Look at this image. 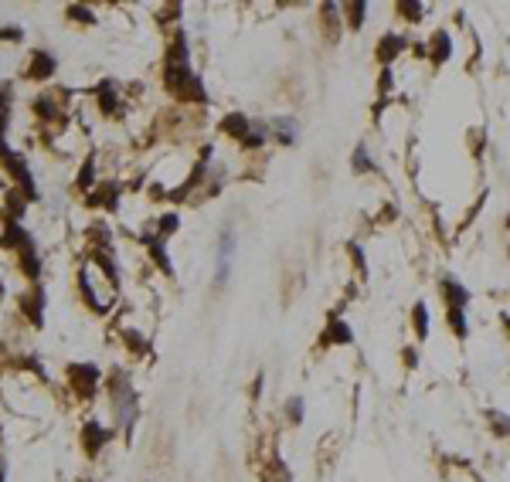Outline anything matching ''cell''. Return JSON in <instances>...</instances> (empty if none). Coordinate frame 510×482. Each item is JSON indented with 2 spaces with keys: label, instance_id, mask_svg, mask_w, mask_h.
Segmentation results:
<instances>
[{
  "label": "cell",
  "instance_id": "cell-1",
  "mask_svg": "<svg viewBox=\"0 0 510 482\" xmlns=\"http://www.w3.org/2000/svg\"><path fill=\"white\" fill-rule=\"evenodd\" d=\"M163 85H167V92L180 102H208V92H204V85H201V78L191 72V65L184 61V65H167L163 61Z\"/></svg>",
  "mask_w": 510,
  "mask_h": 482
},
{
  "label": "cell",
  "instance_id": "cell-2",
  "mask_svg": "<svg viewBox=\"0 0 510 482\" xmlns=\"http://www.w3.org/2000/svg\"><path fill=\"white\" fill-rule=\"evenodd\" d=\"M316 343H320L323 350L351 347V343H354V329L347 326V319H340L337 312H330V316H327V326L320 329V336H316Z\"/></svg>",
  "mask_w": 510,
  "mask_h": 482
},
{
  "label": "cell",
  "instance_id": "cell-3",
  "mask_svg": "<svg viewBox=\"0 0 510 482\" xmlns=\"http://www.w3.org/2000/svg\"><path fill=\"white\" fill-rule=\"evenodd\" d=\"M68 381H72V387L89 401V398H96V387H99V381H102V370H99L96 364H72L68 367Z\"/></svg>",
  "mask_w": 510,
  "mask_h": 482
},
{
  "label": "cell",
  "instance_id": "cell-4",
  "mask_svg": "<svg viewBox=\"0 0 510 482\" xmlns=\"http://www.w3.org/2000/svg\"><path fill=\"white\" fill-rule=\"evenodd\" d=\"M0 160H4V167L14 174V180H18V187H24V197H38V191H35V180H31V170H27V163L24 160H18V153H11V146L0 139Z\"/></svg>",
  "mask_w": 510,
  "mask_h": 482
},
{
  "label": "cell",
  "instance_id": "cell-5",
  "mask_svg": "<svg viewBox=\"0 0 510 482\" xmlns=\"http://www.w3.org/2000/svg\"><path fill=\"white\" fill-rule=\"evenodd\" d=\"M439 292H442V299H446V309H466L473 299V292L456 279V275H442L439 279Z\"/></svg>",
  "mask_w": 510,
  "mask_h": 482
},
{
  "label": "cell",
  "instance_id": "cell-6",
  "mask_svg": "<svg viewBox=\"0 0 510 482\" xmlns=\"http://www.w3.org/2000/svg\"><path fill=\"white\" fill-rule=\"evenodd\" d=\"M79 438H82V448H85V455H89V459H96L99 452L109 445L113 431H109V428H102L99 421H85V424H82V435H79Z\"/></svg>",
  "mask_w": 510,
  "mask_h": 482
},
{
  "label": "cell",
  "instance_id": "cell-7",
  "mask_svg": "<svg viewBox=\"0 0 510 482\" xmlns=\"http://www.w3.org/2000/svg\"><path fill=\"white\" fill-rule=\"evenodd\" d=\"M429 48H425V55H429V61L435 65V68H442L446 61L452 58V38L446 27H439V31H432V38L425 41Z\"/></svg>",
  "mask_w": 510,
  "mask_h": 482
},
{
  "label": "cell",
  "instance_id": "cell-8",
  "mask_svg": "<svg viewBox=\"0 0 510 482\" xmlns=\"http://www.w3.org/2000/svg\"><path fill=\"white\" fill-rule=\"evenodd\" d=\"M269 129H273V139L279 146H296L299 143V122L293 116H273Z\"/></svg>",
  "mask_w": 510,
  "mask_h": 482
},
{
  "label": "cell",
  "instance_id": "cell-9",
  "mask_svg": "<svg viewBox=\"0 0 510 482\" xmlns=\"http://www.w3.org/2000/svg\"><path fill=\"white\" fill-rule=\"evenodd\" d=\"M409 48V41L402 38V34H381V41L374 44V58L381 61L385 68H392V61L402 55Z\"/></svg>",
  "mask_w": 510,
  "mask_h": 482
},
{
  "label": "cell",
  "instance_id": "cell-10",
  "mask_svg": "<svg viewBox=\"0 0 510 482\" xmlns=\"http://www.w3.org/2000/svg\"><path fill=\"white\" fill-rule=\"evenodd\" d=\"M20 309L27 312V319H31L35 326H41V323H44V319H41V316H44V289L35 286L27 296H20Z\"/></svg>",
  "mask_w": 510,
  "mask_h": 482
},
{
  "label": "cell",
  "instance_id": "cell-11",
  "mask_svg": "<svg viewBox=\"0 0 510 482\" xmlns=\"http://www.w3.org/2000/svg\"><path fill=\"white\" fill-rule=\"evenodd\" d=\"M221 129L228 136H235L238 143H245V136L252 133V119L245 116V113H228V116L221 119Z\"/></svg>",
  "mask_w": 510,
  "mask_h": 482
},
{
  "label": "cell",
  "instance_id": "cell-12",
  "mask_svg": "<svg viewBox=\"0 0 510 482\" xmlns=\"http://www.w3.org/2000/svg\"><path fill=\"white\" fill-rule=\"evenodd\" d=\"M412 329H415V340H418V343L429 340L432 323H429V303H425V299H418L412 306Z\"/></svg>",
  "mask_w": 510,
  "mask_h": 482
},
{
  "label": "cell",
  "instance_id": "cell-13",
  "mask_svg": "<svg viewBox=\"0 0 510 482\" xmlns=\"http://www.w3.org/2000/svg\"><path fill=\"white\" fill-rule=\"evenodd\" d=\"M368 11H371V7H368L364 0H351V4H344V7H340V14H344V24H347L351 31H361V27H364V20H368Z\"/></svg>",
  "mask_w": 510,
  "mask_h": 482
},
{
  "label": "cell",
  "instance_id": "cell-14",
  "mask_svg": "<svg viewBox=\"0 0 510 482\" xmlns=\"http://www.w3.org/2000/svg\"><path fill=\"white\" fill-rule=\"evenodd\" d=\"M378 170V163H374V156L368 153V146L364 143H357L354 146V153H351V174H374Z\"/></svg>",
  "mask_w": 510,
  "mask_h": 482
},
{
  "label": "cell",
  "instance_id": "cell-15",
  "mask_svg": "<svg viewBox=\"0 0 510 482\" xmlns=\"http://www.w3.org/2000/svg\"><path fill=\"white\" fill-rule=\"evenodd\" d=\"M446 326L456 340H466L470 336V319H466V309H446Z\"/></svg>",
  "mask_w": 510,
  "mask_h": 482
},
{
  "label": "cell",
  "instance_id": "cell-16",
  "mask_svg": "<svg viewBox=\"0 0 510 482\" xmlns=\"http://www.w3.org/2000/svg\"><path fill=\"white\" fill-rule=\"evenodd\" d=\"M89 204H92V208L106 204V211H119V184H106V187H99V194L89 197Z\"/></svg>",
  "mask_w": 510,
  "mask_h": 482
},
{
  "label": "cell",
  "instance_id": "cell-17",
  "mask_svg": "<svg viewBox=\"0 0 510 482\" xmlns=\"http://www.w3.org/2000/svg\"><path fill=\"white\" fill-rule=\"evenodd\" d=\"M55 72V55H48V51H35L31 55V68H27V75L31 78H48Z\"/></svg>",
  "mask_w": 510,
  "mask_h": 482
},
{
  "label": "cell",
  "instance_id": "cell-18",
  "mask_svg": "<svg viewBox=\"0 0 510 482\" xmlns=\"http://www.w3.org/2000/svg\"><path fill=\"white\" fill-rule=\"evenodd\" d=\"M262 482H293V472H290V465L282 462V459H269L266 462V472H262Z\"/></svg>",
  "mask_w": 510,
  "mask_h": 482
},
{
  "label": "cell",
  "instance_id": "cell-19",
  "mask_svg": "<svg viewBox=\"0 0 510 482\" xmlns=\"http://www.w3.org/2000/svg\"><path fill=\"white\" fill-rule=\"evenodd\" d=\"M99 109L106 113V116H119V99H116V92H113V82H102L99 85Z\"/></svg>",
  "mask_w": 510,
  "mask_h": 482
},
{
  "label": "cell",
  "instance_id": "cell-20",
  "mask_svg": "<svg viewBox=\"0 0 510 482\" xmlns=\"http://www.w3.org/2000/svg\"><path fill=\"white\" fill-rule=\"evenodd\" d=\"M143 241H147V248H150V255H154V262H157L160 269L167 272V275H174V265H170V258H167V248H163V238H154V234H147Z\"/></svg>",
  "mask_w": 510,
  "mask_h": 482
},
{
  "label": "cell",
  "instance_id": "cell-21",
  "mask_svg": "<svg viewBox=\"0 0 510 482\" xmlns=\"http://www.w3.org/2000/svg\"><path fill=\"white\" fill-rule=\"evenodd\" d=\"M394 14H398V18H405L409 24H418V20L425 18V4H415V0H398V4H394Z\"/></svg>",
  "mask_w": 510,
  "mask_h": 482
},
{
  "label": "cell",
  "instance_id": "cell-22",
  "mask_svg": "<svg viewBox=\"0 0 510 482\" xmlns=\"http://www.w3.org/2000/svg\"><path fill=\"white\" fill-rule=\"evenodd\" d=\"M286 421L293 424V428H299V424L306 421V401H303L299 394H293V398L286 401Z\"/></svg>",
  "mask_w": 510,
  "mask_h": 482
},
{
  "label": "cell",
  "instance_id": "cell-23",
  "mask_svg": "<svg viewBox=\"0 0 510 482\" xmlns=\"http://www.w3.org/2000/svg\"><path fill=\"white\" fill-rule=\"evenodd\" d=\"M483 418L490 421V431L497 435V438H510V414H504V411H493V407H490Z\"/></svg>",
  "mask_w": 510,
  "mask_h": 482
},
{
  "label": "cell",
  "instance_id": "cell-24",
  "mask_svg": "<svg viewBox=\"0 0 510 482\" xmlns=\"http://www.w3.org/2000/svg\"><path fill=\"white\" fill-rule=\"evenodd\" d=\"M177 228H180V217H177L174 211L160 214V221H157V238H163V241H167V238H170V234H174Z\"/></svg>",
  "mask_w": 510,
  "mask_h": 482
},
{
  "label": "cell",
  "instance_id": "cell-25",
  "mask_svg": "<svg viewBox=\"0 0 510 482\" xmlns=\"http://www.w3.org/2000/svg\"><path fill=\"white\" fill-rule=\"evenodd\" d=\"M347 251H351V258H354V269H357V275H361V279H368V255H364V248H361L357 241H347Z\"/></svg>",
  "mask_w": 510,
  "mask_h": 482
},
{
  "label": "cell",
  "instance_id": "cell-26",
  "mask_svg": "<svg viewBox=\"0 0 510 482\" xmlns=\"http://www.w3.org/2000/svg\"><path fill=\"white\" fill-rule=\"evenodd\" d=\"M92 174H96V156L89 153V160H85V167L79 170V187H82V191H89V187L96 184V180H92Z\"/></svg>",
  "mask_w": 510,
  "mask_h": 482
},
{
  "label": "cell",
  "instance_id": "cell-27",
  "mask_svg": "<svg viewBox=\"0 0 510 482\" xmlns=\"http://www.w3.org/2000/svg\"><path fill=\"white\" fill-rule=\"evenodd\" d=\"M123 336H126V347H133V353H139V357H147V353H150V343H147V340H143L139 333H133V329H126Z\"/></svg>",
  "mask_w": 510,
  "mask_h": 482
},
{
  "label": "cell",
  "instance_id": "cell-28",
  "mask_svg": "<svg viewBox=\"0 0 510 482\" xmlns=\"http://www.w3.org/2000/svg\"><path fill=\"white\" fill-rule=\"evenodd\" d=\"M402 364H405V370H415V367H418V347L402 350Z\"/></svg>",
  "mask_w": 510,
  "mask_h": 482
},
{
  "label": "cell",
  "instance_id": "cell-29",
  "mask_svg": "<svg viewBox=\"0 0 510 482\" xmlns=\"http://www.w3.org/2000/svg\"><path fill=\"white\" fill-rule=\"evenodd\" d=\"M68 14H72V18H79L82 24H96L92 11H85V7H68Z\"/></svg>",
  "mask_w": 510,
  "mask_h": 482
},
{
  "label": "cell",
  "instance_id": "cell-30",
  "mask_svg": "<svg viewBox=\"0 0 510 482\" xmlns=\"http://www.w3.org/2000/svg\"><path fill=\"white\" fill-rule=\"evenodd\" d=\"M500 326H504V336H507V340H510V312H507V316H504V319H500Z\"/></svg>",
  "mask_w": 510,
  "mask_h": 482
},
{
  "label": "cell",
  "instance_id": "cell-31",
  "mask_svg": "<svg viewBox=\"0 0 510 482\" xmlns=\"http://www.w3.org/2000/svg\"><path fill=\"white\" fill-rule=\"evenodd\" d=\"M0 296H4V282H0Z\"/></svg>",
  "mask_w": 510,
  "mask_h": 482
},
{
  "label": "cell",
  "instance_id": "cell-32",
  "mask_svg": "<svg viewBox=\"0 0 510 482\" xmlns=\"http://www.w3.org/2000/svg\"><path fill=\"white\" fill-rule=\"evenodd\" d=\"M0 482H4V469H0Z\"/></svg>",
  "mask_w": 510,
  "mask_h": 482
}]
</instances>
